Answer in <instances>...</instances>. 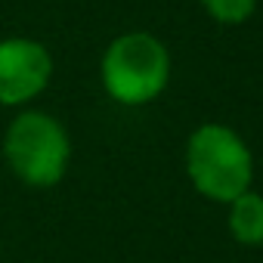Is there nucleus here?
<instances>
[{
  "label": "nucleus",
  "mask_w": 263,
  "mask_h": 263,
  "mask_svg": "<svg viewBox=\"0 0 263 263\" xmlns=\"http://www.w3.org/2000/svg\"><path fill=\"white\" fill-rule=\"evenodd\" d=\"M186 174L204 198L232 201L251 189L254 158L232 127L201 124L186 143Z\"/></svg>",
  "instance_id": "1"
},
{
  "label": "nucleus",
  "mask_w": 263,
  "mask_h": 263,
  "mask_svg": "<svg viewBox=\"0 0 263 263\" xmlns=\"http://www.w3.org/2000/svg\"><path fill=\"white\" fill-rule=\"evenodd\" d=\"M102 87L121 105L152 102L171 78V53L149 31H130L108 44L102 56Z\"/></svg>",
  "instance_id": "2"
},
{
  "label": "nucleus",
  "mask_w": 263,
  "mask_h": 263,
  "mask_svg": "<svg viewBox=\"0 0 263 263\" xmlns=\"http://www.w3.org/2000/svg\"><path fill=\"white\" fill-rule=\"evenodd\" d=\"M4 158L10 171L34 189L56 186L71 161L65 127L47 111H22L4 134Z\"/></svg>",
  "instance_id": "3"
},
{
  "label": "nucleus",
  "mask_w": 263,
  "mask_h": 263,
  "mask_svg": "<svg viewBox=\"0 0 263 263\" xmlns=\"http://www.w3.org/2000/svg\"><path fill=\"white\" fill-rule=\"evenodd\" d=\"M53 74V59L31 37L0 41V105H22L34 99Z\"/></svg>",
  "instance_id": "4"
},
{
  "label": "nucleus",
  "mask_w": 263,
  "mask_h": 263,
  "mask_svg": "<svg viewBox=\"0 0 263 263\" xmlns=\"http://www.w3.org/2000/svg\"><path fill=\"white\" fill-rule=\"evenodd\" d=\"M229 232L241 245H263V195L241 192L229 201Z\"/></svg>",
  "instance_id": "5"
},
{
  "label": "nucleus",
  "mask_w": 263,
  "mask_h": 263,
  "mask_svg": "<svg viewBox=\"0 0 263 263\" xmlns=\"http://www.w3.org/2000/svg\"><path fill=\"white\" fill-rule=\"evenodd\" d=\"M201 7L220 25H241L254 16L257 0H201Z\"/></svg>",
  "instance_id": "6"
}]
</instances>
